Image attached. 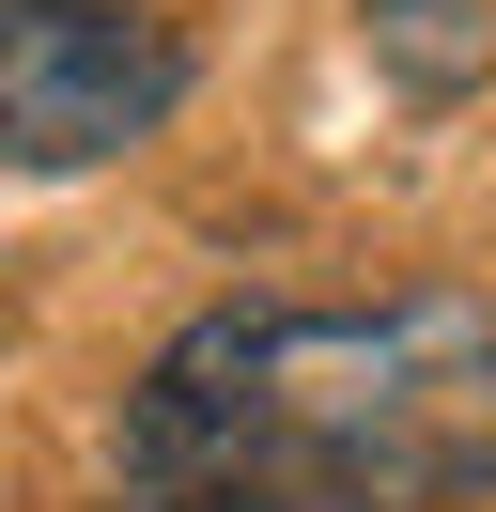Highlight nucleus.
Returning a JSON list of instances; mask_svg holds the SVG:
<instances>
[{
    "label": "nucleus",
    "instance_id": "1",
    "mask_svg": "<svg viewBox=\"0 0 496 512\" xmlns=\"http://www.w3.org/2000/svg\"><path fill=\"white\" fill-rule=\"evenodd\" d=\"M124 512H465L496 497V311L481 295H233L171 326L109 435Z\"/></svg>",
    "mask_w": 496,
    "mask_h": 512
},
{
    "label": "nucleus",
    "instance_id": "2",
    "mask_svg": "<svg viewBox=\"0 0 496 512\" xmlns=\"http://www.w3.org/2000/svg\"><path fill=\"white\" fill-rule=\"evenodd\" d=\"M186 109V47L140 0H0V156L93 171Z\"/></svg>",
    "mask_w": 496,
    "mask_h": 512
},
{
    "label": "nucleus",
    "instance_id": "3",
    "mask_svg": "<svg viewBox=\"0 0 496 512\" xmlns=\"http://www.w3.org/2000/svg\"><path fill=\"white\" fill-rule=\"evenodd\" d=\"M481 47H496V0H372V63L403 94H465Z\"/></svg>",
    "mask_w": 496,
    "mask_h": 512
}]
</instances>
